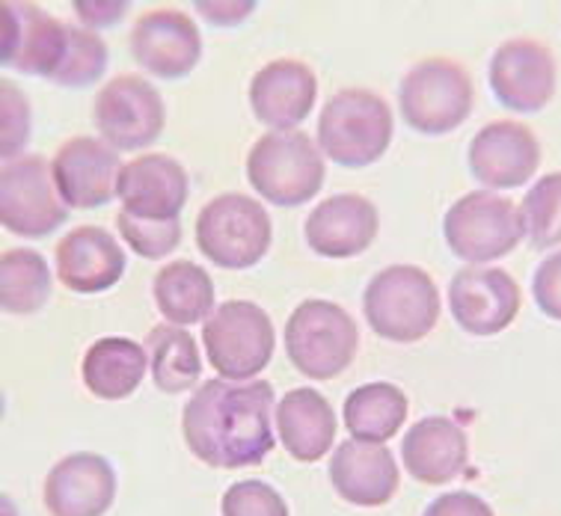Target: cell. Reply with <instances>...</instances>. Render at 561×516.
<instances>
[{"mask_svg": "<svg viewBox=\"0 0 561 516\" xmlns=\"http://www.w3.org/2000/svg\"><path fill=\"white\" fill-rule=\"evenodd\" d=\"M182 436L191 455L211 469L259 466L274 451V386L205 380L184 404Z\"/></svg>", "mask_w": 561, "mask_h": 516, "instance_id": "obj_1", "label": "cell"}, {"mask_svg": "<svg viewBox=\"0 0 561 516\" xmlns=\"http://www.w3.org/2000/svg\"><path fill=\"white\" fill-rule=\"evenodd\" d=\"M396 119L383 95L363 87H345L330 95L318 116V146L324 158L347 170L378 163L392 146Z\"/></svg>", "mask_w": 561, "mask_h": 516, "instance_id": "obj_2", "label": "cell"}, {"mask_svg": "<svg viewBox=\"0 0 561 516\" xmlns=\"http://www.w3.org/2000/svg\"><path fill=\"white\" fill-rule=\"evenodd\" d=\"M439 288L425 267L389 264L363 291V314L371 333L396 344L422 342L439 324Z\"/></svg>", "mask_w": 561, "mask_h": 516, "instance_id": "obj_3", "label": "cell"}, {"mask_svg": "<svg viewBox=\"0 0 561 516\" xmlns=\"http://www.w3.org/2000/svg\"><path fill=\"white\" fill-rule=\"evenodd\" d=\"M324 152L304 131L262 134L247 154V182L265 203L297 208L324 187Z\"/></svg>", "mask_w": 561, "mask_h": 516, "instance_id": "obj_4", "label": "cell"}, {"mask_svg": "<svg viewBox=\"0 0 561 516\" xmlns=\"http://www.w3.org/2000/svg\"><path fill=\"white\" fill-rule=\"evenodd\" d=\"M274 241V223L265 205L247 193H220L196 214V246L224 271H250Z\"/></svg>", "mask_w": 561, "mask_h": 516, "instance_id": "obj_5", "label": "cell"}, {"mask_svg": "<svg viewBox=\"0 0 561 516\" xmlns=\"http://www.w3.org/2000/svg\"><path fill=\"white\" fill-rule=\"evenodd\" d=\"M476 90L470 71L449 57L419 60L399 83V111L410 128L425 137L458 131L470 119Z\"/></svg>", "mask_w": 561, "mask_h": 516, "instance_id": "obj_6", "label": "cell"}, {"mask_svg": "<svg viewBox=\"0 0 561 516\" xmlns=\"http://www.w3.org/2000/svg\"><path fill=\"white\" fill-rule=\"evenodd\" d=\"M443 238L451 255L472 267L511 255L526 238L520 205L496 191L463 193L443 217Z\"/></svg>", "mask_w": 561, "mask_h": 516, "instance_id": "obj_7", "label": "cell"}, {"mask_svg": "<svg viewBox=\"0 0 561 516\" xmlns=\"http://www.w3.org/2000/svg\"><path fill=\"white\" fill-rule=\"evenodd\" d=\"M359 347L357 321L330 300H304L286 321V354L309 380H336Z\"/></svg>", "mask_w": 561, "mask_h": 516, "instance_id": "obj_8", "label": "cell"}, {"mask_svg": "<svg viewBox=\"0 0 561 516\" xmlns=\"http://www.w3.org/2000/svg\"><path fill=\"white\" fill-rule=\"evenodd\" d=\"M205 356L229 383H250L274 359L271 314L250 300H226L203 324Z\"/></svg>", "mask_w": 561, "mask_h": 516, "instance_id": "obj_9", "label": "cell"}, {"mask_svg": "<svg viewBox=\"0 0 561 516\" xmlns=\"http://www.w3.org/2000/svg\"><path fill=\"white\" fill-rule=\"evenodd\" d=\"M69 220L54 184L51 163L42 154H21L0 170V223L21 238H48Z\"/></svg>", "mask_w": 561, "mask_h": 516, "instance_id": "obj_10", "label": "cell"}, {"mask_svg": "<svg viewBox=\"0 0 561 516\" xmlns=\"http://www.w3.org/2000/svg\"><path fill=\"white\" fill-rule=\"evenodd\" d=\"M92 119L102 140L116 152H137L163 134L167 104L144 74H116L95 95Z\"/></svg>", "mask_w": 561, "mask_h": 516, "instance_id": "obj_11", "label": "cell"}, {"mask_svg": "<svg viewBox=\"0 0 561 516\" xmlns=\"http://www.w3.org/2000/svg\"><path fill=\"white\" fill-rule=\"evenodd\" d=\"M490 90L502 107L514 113H541L556 95L559 66L538 39H505L490 57Z\"/></svg>", "mask_w": 561, "mask_h": 516, "instance_id": "obj_12", "label": "cell"}, {"mask_svg": "<svg viewBox=\"0 0 561 516\" xmlns=\"http://www.w3.org/2000/svg\"><path fill=\"white\" fill-rule=\"evenodd\" d=\"M0 19H3V39H0L3 66L51 81L69 54V24L24 0L0 3Z\"/></svg>", "mask_w": 561, "mask_h": 516, "instance_id": "obj_13", "label": "cell"}, {"mask_svg": "<svg viewBox=\"0 0 561 516\" xmlns=\"http://www.w3.org/2000/svg\"><path fill=\"white\" fill-rule=\"evenodd\" d=\"M523 306V291L517 279L502 267H463L451 276L449 309L463 333L490 339L505 333Z\"/></svg>", "mask_w": 561, "mask_h": 516, "instance_id": "obj_14", "label": "cell"}, {"mask_svg": "<svg viewBox=\"0 0 561 516\" xmlns=\"http://www.w3.org/2000/svg\"><path fill=\"white\" fill-rule=\"evenodd\" d=\"M467 163L484 191H514L535 179L541 167V142L523 122H488L470 140Z\"/></svg>", "mask_w": 561, "mask_h": 516, "instance_id": "obj_15", "label": "cell"}, {"mask_svg": "<svg viewBox=\"0 0 561 516\" xmlns=\"http://www.w3.org/2000/svg\"><path fill=\"white\" fill-rule=\"evenodd\" d=\"M134 62L161 81H182L203 60V33L182 10H152L134 21Z\"/></svg>", "mask_w": 561, "mask_h": 516, "instance_id": "obj_16", "label": "cell"}, {"mask_svg": "<svg viewBox=\"0 0 561 516\" xmlns=\"http://www.w3.org/2000/svg\"><path fill=\"white\" fill-rule=\"evenodd\" d=\"M125 163L119 152L99 137H72L54 152L51 172L60 199L69 208H102L119 196Z\"/></svg>", "mask_w": 561, "mask_h": 516, "instance_id": "obj_17", "label": "cell"}, {"mask_svg": "<svg viewBox=\"0 0 561 516\" xmlns=\"http://www.w3.org/2000/svg\"><path fill=\"white\" fill-rule=\"evenodd\" d=\"M191 196V179L182 163L170 154H140L125 163L119 179L123 211L137 220L173 223L179 220Z\"/></svg>", "mask_w": 561, "mask_h": 516, "instance_id": "obj_18", "label": "cell"}, {"mask_svg": "<svg viewBox=\"0 0 561 516\" xmlns=\"http://www.w3.org/2000/svg\"><path fill=\"white\" fill-rule=\"evenodd\" d=\"M42 498L51 516H104L116 502V472L107 457L75 451L51 466Z\"/></svg>", "mask_w": 561, "mask_h": 516, "instance_id": "obj_19", "label": "cell"}, {"mask_svg": "<svg viewBox=\"0 0 561 516\" xmlns=\"http://www.w3.org/2000/svg\"><path fill=\"white\" fill-rule=\"evenodd\" d=\"M378 232V208L359 193L330 196L309 211L304 223L309 250L321 259H357L375 243Z\"/></svg>", "mask_w": 561, "mask_h": 516, "instance_id": "obj_20", "label": "cell"}, {"mask_svg": "<svg viewBox=\"0 0 561 516\" xmlns=\"http://www.w3.org/2000/svg\"><path fill=\"white\" fill-rule=\"evenodd\" d=\"M318 99V78L304 60L265 62L250 81V107L271 131H295Z\"/></svg>", "mask_w": 561, "mask_h": 516, "instance_id": "obj_21", "label": "cell"}, {"mask_svg": "<svg viewBox=\"0 0 561 516\" xmlns=\"http://www.w3.org/2000/svg\"><path fill=\"white\" fill-rule=\"evenodd\" d=\"M330 484L347 505L383 507L399 493L401 472L387 446L347 439L330 457Z\"/></svg>", "mask_w": 561, "mask_h": 516, "instance_id": "obj_22", "label": "cell"}, {"mask_svg": "<svg viewBox=\"0 0 561 516\" xmlns=\"http://www.w3.org/2000/svg\"><path fill=\"white\" fill-rule=\"evenodd\" d=\"M401 463L419 484L446 486L470 463V439L446 415H425L401 439Z\"/></svg>", "mask_w": 561, "mask_h": 516, "instance_id": "obj_23", "label": "cell"}, {"mask_svg": "<svg viewBox=\"0 0 561 516\" xmlns=\"http://www.w3.org/2000/svg\"><path fill=\"white\" fill-rule=\"evenodd\" d=\"M54 262L60 283L75 294H102L125 274V250L102 226H78L62 234Z\"/></svg>", "mask_w": 561, "mask_h": 516, "instance_id": "obj_24", "label": "cell"}, {"mask_svg": "<svg viewBox=\"0 0 561 516\" xmlns=\"http://www.w3.org/2000/svg\"><path fill=\"white\" fill-rule=\"evenodd\" d=\"M336 413L318 389L297 386L276 404V434L297 463H318L336 443Z\"/></svg>", "mask_w": 561, "mask_h": 516, "instance_id": "obj_25", "label": "cell"}, {"mask_svg": "<svg viewBox=\"0 0 561 516\" xmlns=\"http://www.w3.org/2000/svg\"><path fill=\"white\" fill-rule=\"evenodd\" d=\"M146 371H149L146 347L123 335H107L92 342L81 363L83 386L102 401L131 398L144 383Z\"/></svg>", "mask_w": 561, "mask_h": 516, "instance_id": "obj_26", "label": "cell"}, {"mask_svg": "<svg viewBox=\"0 0 561 516\" xmlns=\"http://www.w3.org/2000/svg\"><path fill=\"white\" fill-rule=\"evenodd\" d=\"M152 294L167 324L191 326L215 314V283L199 264L187 259L163 264L154 274Z\"/></svg>", "mask_w": 561, "mask_h": 516, "instance_id": "obj_27", "label": "cell"}, {"mask_svg": "<svg viewBox=\"0 0 561 516\" xmlns=\"http://www.w3.org/2000/svg\"><path fill=\"white\" fill-rule=\"evenodd\" d=\"M408 395L404 389L387 380H375V383L357 386L351 395L345 398V427L351 439L359 443H389L399 434L404 422H408Z\"/></svg>", "mask_w": 561, "mask_h": 516, "instance_id": "obj_28", "label": "cell"}, {"mask_svg": "<svg viewBox=\"0 0 561 516\" xmlns=\"http://www.w3.org/2000/svg\"><path fill=\"white\" fill-rule=\"evenodd\" d=\"M146 354H149V375L154 389L163 395H182L194 389L203 377V356L196 339L184 326L158 324L146 335Z\"/></svg>", "mask_w": 561, "mask_h": 516, "instance_id": "obj_29", "label": "cell"}, {"mask_svg": "<svg viewBox=\"0 0 561 516\" xmlns=\"http://www.w3.org/2000/svg\"><path fill=\"white\" fill-rule=\"evenodd\" d=\"M51 267L36 250H3L0 255V306L7 314H33L51 300Z\"/></svg>", "mask_w": 561, "mask_h": 516, "instance_id": "obj_30", "label": "cell"}, {"mask_svg": "<svg viewBox=\"0 0 561 516\" xmlns=\"http://www.w3.org/2000/svg\"><path fill=\"white\" fill-rule=\"evenodd\" d=\"M531 250H552L561 243V170L547 172L531 184L520 203Z\"/></svg>", "mask_w": 561, "mask_h": 516, "instance_id": "obj_31", "label": "cell"}, {"mask_svg": "<svg viewBox=\"0 0 561 516\" xmlns=\"http://www.w3.org/2000/svg\"><path fill=\"white\" fill-rule=\"evenodd\" d=\"M104 69H107V45L102 36L87 27L69 24V54L51 83L66 87V90H81V87L102 81Z\"/></svg>", "mask_w": 561, "mask_h": 516, "instance_id": "obj_32", "label": "cell"}, {"mask_svg": "<svg viewBox=\"0 0 561 516\" xmlns=\"http://www.w3.org/2000/svg\"><path fill=\"white\" fill-rule=\"evenodd\" d=\"M116 229L123 234V241L131 246V253L140 259H167L175 246L182 243V223H152V220H137L131 214H116Z\"/></svg>", "mask_w": 561, "mask_h": 516, "instance_id": "obj_33", "label": "cell"}, {"mask_svg": "<svg viewBox=\"0 0 561 516\" xmlns=\"http://www.w3.org/2000/svg\"><path fill=\"white\" fill-rule=\"evenodd\" d=\"M220 516H291L286 498L259 478L236 481L220 498Z\"/></svg>", "mask_w": 561, "mask_h": 516, "instance_id": "obj_34", "label": "cell"}, {"mask_svg": "<svg viewBox=\"0 0 561 516\" xmlns=\"http://www.w3.org/2000/svg\"><path fill=\"white\" fill-rule=\"evenodd\" d=\"M0 95H3V163L21 158L24 142L31 140V104L27 95L15 87V83H0Z\"/></svg>", "mask_w": 561, "mask_h": 516, "instance_id": "obj_35", "label": "cell"}, {"mask_svg": "<svg viewBox=\"0 0 561 516\" xmlns=\"http://www.w3.org/2000/svg\"><path fill=\"white\" fill-rule=\"evenodd\" d=\"M531 294H535V303L547 318L559 321L561 324V250L550 253L531 276Z\"/></svg>", "mask_w": 561, "mask_h": 516, "instance_id": "obj_36", "label": "cell"}, {"mask_svg": "<svg viewBox=\"0 0 561 516\" xmlns=\"http://www.w3.org/2000/svg\"><path fill=\"white\" fill-rule=\"evenodd\" d=\"M422 516H496L493 507L484 502L476 493H467V490H455V493H443L425 507Z\"/></svg>", "mask_w": 561, "mask_h": 516, "instance_id": "obj_37", "label": "cell"}, {"mask_svg": "<svg viewBox=\"0 0 561 516\" xmlns=\"http://www.w3.org/2000/svg\"><path fill=\"white\" fill-rule=\"evenodd\" d=\"M75 12L90 27H107V24H119V19L128 12V3H75Z\"/></svg>", "mask_w": 561, "mask_h": 516, "instance_id": "obj_38", "label": "cell"}, {"mask_svg": "<svg viewBox=\"0 0 561 516\" xmlns=\"http://www.w3.org/2000/svg\"><path fill=\"white\" fill-rule=\"evenodd\" d=\"M255 10V3H199V12L211 24H241Z\"/></svg>", "mask_w": 561, "mask_h": 516, "instance_id": "obj_39", "label": "cell"}]
</instances>
